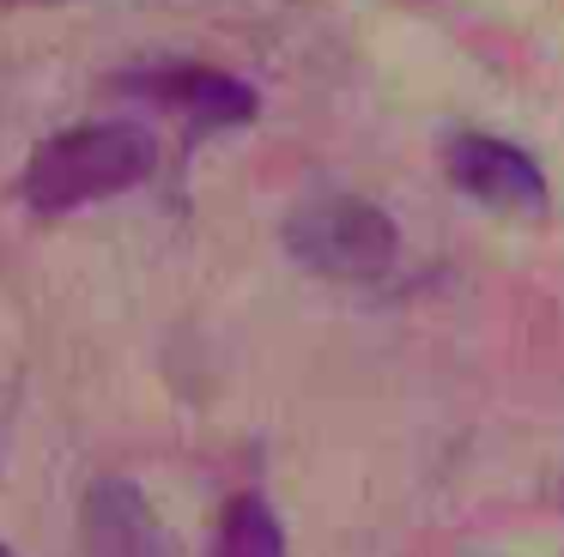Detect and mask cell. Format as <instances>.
Returning a JSON list of instances; mask_svg holds the SVG:
<instances>
[{
    "label": "cell",
    "mask_w": 564,
    "mask_h": 557,
    "mask_svg": "<svg viewBox=\"0 0 564 557\" xmlns=\"http://www.w3.org/2000/svg\"><path fill=\"white\" fill-rule=\"evenodd\" d=\"M285 261L334 285H377L401 261V225L365 194H310L280 218Z\"/></svg>",
    "instance_id": "cell-2"
},
{
    "label": "cell",
    "mask_w": 564,
    "mask_h": 557,
    "mask_svg": "<svg viewBox=\"0 0 564 557\" xmlns=\"http://www.w3.org/2000/svg\"><path fill=\"white\" fill-rule=\"evenodd\" d=\"M159 170V140L140 121H79L62 128L25 157L19 200L37 218H62L79 206H98L110 194H128Z\"/></svg>",
    "instance_id": "cell-1"
},
{
    "label": "cell",
    "mask_w": 564,
    "mask_h": 557,
    "mask_svg": "<svg viewBox=\"0 0 564 557\" xmlns=\"http://www.w3.org/2000/svg\"><path fill=\"white\" fill-rule=\"evenodd\" d=\"M0 557H13V545H0Z\"/></svg>",
    "instance_id": "cell-8"
},
{
    "label": "cell",
    "mask_w": 564,
    "mask_h": 557,
    "mask_svg": "<svg viewBox=\"0 0 564 557\" xmlns=\"http://www.w3.org/2000/svg\"><path fill=\"white\" fill-rule=\"evenodd\" d=\"M0 7H62V0H0Z\"/></svg>",
    "instance_id": "cell-7"
},
{
    "label": "cell",
    "mask_w": 564,
    "mask_h": 557,
    "mask_svg": "<svg viewBox=\"0 0 564 557\" xmlns=\"http://www.w3.org/2000/svg\"><path fill=\"white\" fill-rule=\"evenodd\" d=\"M213 557H285V527H280V515H273L268 496L243 491V496L225 503Z\"/></svg>",
    "instance_id": "cell-6"
},
{
    "label": "cell",
    "mask_w": 564,
    "mask_h": 557,
    "mask_svg": "<svg viewBox=\"0 0 564 557\" xmlns=\"http://www.w3.org/2000/svg\"><path fill=\"white\" fill-rule=\"evenodd\" d=\"M79 551L86 557H176V539L152 515L134 479H98L79 503Z\"/></svg>",
    "instance_id": "cell-4"
},
{
    "label": "cell",
    "mask_w": 564,
    "mask_h": 557,
    "mask_svg": "<svg viewBox=\"0 0 564 557\" xmlns=\"http://www.w3.org/2000/svg\"><path fill=\"white\" fill-rule=\"evenodd\" d=\"M140 91H152V103L176 109L188 121V133H225V128H243L256 121L261 97L249 79L237 73H219V67H200V61H176V67H159V73H140Z\"/></svg>",
    "instance_id": "cell-5"
},
{
    "label": "cell",
    "mask_w": 564,
    "mask_h": 557,
    "mask_svg": "<svg viewBox=\"0 0 564 557\" xmlns=\"http://www.w3.org/2000/svg\"><path fill=\"white\" fill-rule=\"evenodd\" d=\"M443 170L486 212H528L534 218L552 206L546 170L534 164V152H522L516 140H498V133H455L443 145Z\"/></svg>",
    "instance_id": "cell-3"
}]
</instances>
